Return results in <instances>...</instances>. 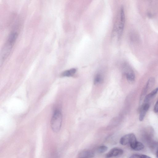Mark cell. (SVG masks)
Returning a JSON list of instances; mask_svg holds the SVG:
<instances>
[{"label":"cell","instance_id":"obj_10","mask_svg":"<svg viewBox=\"0 0 158 158\" xmlns=\"http://www.w3.org/2000/svg\"><path fill=\"white\" fill-rule=\"evenodd\" d=\"M158 91V87L155 89L146 96L144 99V102H148L152 99L156 94Z\"/></svg>","mask_w":158,"mask_h":158},{"label":"cell","instance_id":"obj_15","mask_svg":"<svg viewBox=\"0 0 158 158\" xmlns=\"http://www.w3.org/2000/svg\"><path fill=\"white\" fill-rule=\"evenodd\" d=\"M153 110L155 113L158 112V99L155 104Z\"/></svg>","mask_w":158,"mask_h":158},{"label":"cell","instance_id":"obj_4","mask_svg":"<svg viewBox=\"0 0 158 158\" xmlns=\"http://www.w3.org/2000/svg\"><path fill=\"white\" fill-rule=\"evenodd\" d=\"M136 138L135 135L133 133L126 134L122 136L120 140V143L123 145L130 144Z\"/></svg>","mask_w":158,"mask_h":158},{"label":"cell","instance_id":"obj_8","mask_svg":"<svg viewBox=\"0 0 158 158\" xmlns=\"http://www.w3.org/2000/svg\"><path fill=\"white\" fill-rule=\"evenodd\" d=\"M155 80L153 77L150 78L148 80L146 85H145V87L143 90V92L142 93L141 98H141L142 97H143V96L144 95L148 89H150L151 87L155 83Z\"/></svg>","mask_w":158,"mask_h":158},{"label":"cell","instance_id":"obj_13","mask_svg":"<svg viewBox=\"0 0 158 158\" xmlns=\"http://www.w3.org/2000/svg\"><path fill=\"white\" fill-rule=\"evenodd\" d=\"M102 81V78L100 74H97L95 76L94 79V83L95 84L100 83Z\"/></svg>","mask_w":158,"mask_h":158},{"label":"cell","instance_id":"obj_1","mask_svg":"<svg viewBox=\"0 0 158 158\" xmlns=\"http://www.w3.org/2000/svg\"><path fill=\"white\" fill-rule=\"evenodd\" d=\"M118 17L113 30L114 32H117L118 38L119 39L123 33L125 23V15L123 7L120 9Z\"/></svg>","mask_w":158,"mask_h":158},{"label":"cell","instance_id":"obj_5","mask_svg":"<svg viewBox=\"0 0 158 158\" xmlns=\"http://www.w3.org/2000/svg\"><path fill=\"white\" fill-rule=\"evenodd\" d=\"M123 150L121 148H115L111 149L106 154V158H110L121 155L123 153Z\"/></svg>","mask_w":158,"mask_h":158},{"label":"cell","instance_id":"obj_3","mask_svg":"<svg viewBox=\"0 0 158 158\" xmlns=\"http://www.w3.org/2000/svg\"><path fill=\"white\" fill-rule=\"evenodd\" d=\"M124 73L128 81L132 82L135 79V74L132 69L128 65H125L123 68Z\"/></svg>","mask_w":158,"mask_h":158},{"label":"cell","instance_id":"obj_2","mask_svg":"<svg viewBox=\"0 0 158 158\" xmlns=\"http://www.w3.org/2000/svg\"><path fill=\"white\" fill-rule=\"evenodd\" d=\"M62 122V115L60 110H56L55 111L51 121V126L52 130L57 132L61 128Z\"/></svg>","mask_w":158,"mask_h":158},{"label":"cell","instance_id":"obj_9","mask_svg":"<svg viewBox=\"0 0 158 158\" xmlns=\"http://www.w3.org/2000/svg\"><path fill=\"white\" fill-rule=\"evenodd\" d=\"M131 148L135 151H140L144 148L143 144L140 142L136 140L130 145Z\"/></svg>","mask_w":158,"mask_h":158},{"label":"cell","instance_id":"obj_16","mask_svg":"<svg viewBox=\"0 0 158 158\" xmlns=\"http://www.w3.org/2000/svg\"><path fill=\"white\" fill-rule=\"evenodd\" d=\"M129 158H142V157L141 155L134 154L131 156Z\"/></svg>","mask_w":158,"mask_h":158},{"label":"cell","instance_id":"obj_12","mask_svg":"<svg viewBox=\"0 0 158 158\" xmlns=\"http://www.w3.org/2000/svg\"><path fill=\"white\" fill-rule=\"evenodd\" d=\"M76 69L72 68L64 71L61 74L63 77H70L73 75L76 72Z\"/></svg>","mask_w":158,"mask_h":158},{"label":"cell","instance_id":"obj_7","mask_svg":"<svg viewBox=\"0 0 158 158\" xmlns=\"http://www.w3.org/2000/svg\"><path fill=\"white\" fill-rule=\"evenodd\" d=\"M94 156V152L90 150H85L81 152L78 154L79 158H92Z\"/></svg>","mask_w":158,"mask_h":158},{"label":"cell","instance_id":"obj_6","mask_svg":"<svg viewBox=\"0 0 158 158\" xmlns=\"http://www.w3.org/2000/svg\"><path fill=\"white\" fill-rule=\"evenodd\" d=\"M149 107L150 105L148 102L144 103L141 106L139 117V121H141L143 120Z\"/></svg>","mask_w":158,"mask_h":158},{"label":"cell","instance_id":"obj_14","mask_svg":"<svg viewBox=\"0 0 158 158\" xmlns=\"http://www.w3.org/2000/svg\"><path fill=\"white\" fill-rule=\"evenodd\" d=\"M107 147L105 145L99 146L97 148V151L99 153H102L105 152L107 149Z\"/></svg>","mask_w":158,"mask_h":158},{"label":"cell","instance_id":"obj_17","mask_svg":"<svg viewBox=\"0 0 158 158\" xmlns=\"http://www.w3.org/2000/svg\"><path fill=\"white\" fill-rule=\"evenodd\" d=\"M141 155L142 158H151L148 156L145 155Z\"/></svg>","mask_w":158,"mask_h":158},{"label":"cell","instance_id":"obj_11","mask_svg":"<svg viewBox=\"0 0 158 158\" xmlns=\"http://www.w3.org/2000/svg\"><path fill=\"white\" fill-rule=\"evenodd\" d=\"M17 37V34L16 32H12L11 33L7 41V43L12 45L15 42Z\"/></svg>","mask_w":158,"mask_h":158},{"label":"cell","instance_id":"obj_18","mask_svg":"<svg viewBox=\"0 0 158 158\" xmlns=\"http://www.w3.org/2000/svg\"><path fill=\"white\" fill-rule=\"evenodd\" d=\"M156 156L157 158H158V150L156 152Z\"/></svg>","mask_w":158,"mask_h":158}]
</instances>
